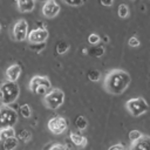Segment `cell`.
I'll list each match as a JSON object with an SVG mask.
<instances>
[{
	"mask_svg": "<svg viewBox=\"0 0 150 150\" xmlns=\"http://www.w3.org/2000/svg\"><path fill=\"white\" fill-rule=\"evenodd\" d=\"M130 83L131 76L129 73L123 69H112L105 75L103 88L110 95H121L127 90Z\"/></svg>",
	"mask_w": 150,
	"mask_h": 150,
	"instance_id": "obj_1",
	"label": "cell"
},
{
	"mask_svg": "<svg viewBox=\"0 0 150 150\" xmlns=\"http://www.w3.org/2000/svg\"><path fill=\"white\" fill-rule=\"evenodd\" d=\"M20 95V87L16 82L5 81L0 84V100L2 105L14 103Z\"/></svg>",
	"mask_w": 150,
	"mask_h": 150,
	"instance_id": "obj_2",
	"label": "cell"
},
{
	"mask_svg": "<svg viewBox=\"0 0 150 150\" xmlns=\"http://www.w3.org/2000/svg\"><path fill=\"white\" fill-rule=\"evenodd\" d=\"M29 90L36 95H45L52 89V82L47 76L35 75L29 81Z\"/></svg>",
	"mask_w": 150,
	"mask_h": 150,
	"instance_id": "obj_3",
	"label": "cell"
},
{
	"mask_svg": "<svg viewBox=\"0 0 150 150\" xmlns=\"http://www.w3.org/2000/svg\"><path fill=\"white\" fill-rule=\"evenodd\" d=\"M63 102H64V93L59 88L50 89L43 96L45 107L52 110H56L57 108H60L63 104Z\"/></svg>",
	"mask_w": 150,
	"mask_h": 150,
	"instance_id": "obj_4",
	"label": "cell"
},
{
	"mask_svg": "<svg viewBox=\"0 0 150 150\" xmlns=\"http://www.w3.org/2000/svg\"><path fill=\"white\" fill-rule=\"evenodd\" d=\"M18 112L9 105L0 107V129L4 128H14L18 123Z\"/></svg>",
	"mask_w": 150,
	"mask_h": 150,
	"instance_id": "obj_5",
	"label": "cell"
},
{
	"mask_svg": "<svg viewBox=\"0 0 150 150\" xmlns=\"http://www.w3.org/2000/svg\"><path fill=\"white\" fill-rule=\"evenodd\" d=\"M125 108L131 116L138 117L148 111L149 105L143 97H134L125 102Z\"/></svg>",
	"mask_w": 150,
	"mask_h": 150,
	"instance_id": "obj_6",
	"label": "cell"
},
{
	"mask_svg": "<svg viewBox=\"0 0 150 150\" xmlns=\"http://www.w3.org/2000/svg\"><path fill=\"white\" fill-rule=\"evenodd\" d=\"M47 127H48L49 131L53 132L54 135H61L62 132H64L67 130L68 121L62 116H55L48 121Z\"/></svg>",
	"mask_w": 150,
	"mask_h": 150,
	"instance_id": "obj_7",
	"label": "cell"
},
{
	"mask_svg": "<svg viewBox=\"0 0 150 150\" xmlns=\"http://www.w3.org/2000/svg\"><path fill=\"white\" fill-rule=\"evenodd\" d=\"M27 32H28V23L26 20H19L14 23L12 35L15 41H23L27 39Z\"/></svg>",
	"mask_w": 150,
	"mask_h": 150,
	"instance_id": "obj_8",
	"label": "cell"
},
{
	"mask_svg": "<svg viewBox=\"0 0 150 150\" xmlns=\"http://www.w3.org/2000/svg\"><path fill=\"white\" fill-rule=\"evenodd\" d=\"M49 33L47 28H34L28 33V41L29 43H43L47 41Z\"/></svg>",
	"mask_w": 150,
	"mask_h": 150,
	"instance_id": "obj_9",
	"label": "cell"
},
{
	"mask_svg": "<svg viewBox=\"0 0 150 150\" xmlns=\"http://www.w3.org/2000/svg\"><path fill=\"white\" fill-rule=\"evenodd\" d=\"M60 5L55 0H49L46 1L42 6V14L47 19H53L60 13Z\"/></svg>",
	"mask_w": 150,
	"mask_h": 150,
	"instance_id": "obj_10",
	"label": "cell"
},
{
	"mask_svg": "<svg viewBox=\"0 0 150 150\" xmlns=\"http://www.w3.org/2000/svg\"><path fill=\"white\" fill-rule=\"evenodd\" d=\"M6 81H11V82H16V80L20 77L21 75V67L18 63H13L11 64L7 69H6Z\"/></svg>",
	"mask_w": 150,
	"mask_h": 150,
	"instance_id": "obj_11",
	"label": "cell"
},
{
	"mask_svg": "<svg viewBox=\"0 0 150 150\" xmlns=\"http://www.w3.org/2000/svg\"><path fill=\"white\" fill-rule=\"evenodd\" d=\"M128 150H150V138L145 135L143 137L134 143H131L130 148Z\"/></svg>",
	"mask_w": 150,
	"mask_h": 150,
	"instance_id": "obj_12",
	"label": "cell"
},
{
	"mask_svg": "<svg viewBox=\"0 0 150 150\" xmlns=\"http://www.w3.org/2000/svg\"><path fill=\"white\" fill-rule=\"evenodd\" d=\"M18 9L21 13H29L35 7V0H16Z\"/></svg>",
	"mask_w": 150,
	"mask_h": 150,
	"instance_id": "obj_13",
	"label": "cell"
},
{
	"mask_svg": "<svg viewBox=\"0 0 150 150\" xmlns=\"http://www.w3.org/2000/svg\"><path fill=\"white\" fill-rule=\"evenodd\" d=\"M69 137H70V141H71L75 145H77V146L83 148V146L87 145V138H86L84 136H82L81 134H79V132L71 131L70 135H69Z\"/></svg>",
	"mask_w": 150,
	"mask_h": 150,
	"instance_id": "obj_14",
	"label": "cell"
},
{
	"mask_svg": "<svg viewBox=\"0 0 150 150\" xmlns=\"http://www.w3.org/2000/svg\"><path fill=\"white\" fill-rule=\"evenodd\" d=\"M18 144H19V139L16 138V136L9 137L2 142V146L5 150H14V149H16Z\"/></svg>",
	"mask_w": 150,
	"mask_h": 150,
	"instance_id": "obj_15",
	"label": "cell"
},
{
	"mask_svg": "<svg viewBox=\"0 0 150 150\" xmlns=\"http://www.w3.org/2000/svg\"><path fill=\"white\" fill-rule=\"evenodd\" d=\"M87 54L93 57H101L104 54V47L103 46H95L87 49Z\"/></svg>",
	"mask_w": 150,
	"mask_h": 150,
	"instance_id": "obj_16",
	"label": "cell"
},
{
	"mask_svg": "<svg viewBox=\"0 0 150 150\" xmlns=\"http://www.w3.org/2000/svg\"><path fill=\"white\" fill-rule=\"evenodd\" d=\"M16 136V132L14 130V128H4V129H0V141H5L9 137H14Z\"/></svg>",
	"mask_w": 150,
	"mask_h": 150,
	"instance_id": "obj_17",
	"label": "cell"
},
{
	"mask_svg": "<svg viewBox=\"0 0 150 150\" xmlns=\"http://www.w3.org/2000/svg\"><path fill=\"white\" fill-rule=\"evenodd\" d=\"M75 127H76L80 131L86 130L87 127H88V121H87V118H86L84 116H82V115L77 116L76 120H75Z\"/></svg>",
	"mask_w": 150,
	"mask_h": 150,
	"instance_id": "obj_18",
	"label": "cell"
},
{
	"mask_svg": "<svg viewBox=\"0 0 150 150\" xmlns=\"http://www.w3.org/2000/svg\"><path fill=\"white\" fill-rule=\"evenodd\" d=\"M117 14H118V16L122 18V19L127 18V16L129 15V7H128L125 4L118 5V7H117Z\"/></svg>",
	"mask_w": 150,
	"mask_h": 150,
	"instance_id": "obj_19",
	"label": "cell"
},
{
	"mask_svg": "<svg viewBox=\"0 0 150 150\" xmlns=\"http://www.w3.org/2000/svg\"><path fill=\"white\" fill-rule=\"evenodd\" d=\"M128 137H129V141H130L131 143H134V142L141 139V138L143 137V134H142L139 130H136V129H135V130H131V131L129 132Z\"/></svg>",
	"mask_w": 150,
	"mask_h": 150,
	"instance_id": "obj_20",
	"label": "cell"
},
{
	"mask_svg": "<svg viewBox=\"0 0 150 150\" xmlns=\"http://www.w3.org/2000/svg\"><path fill=\"white\" fill-rule=\"evenodd\" d=\"M87 76L91 82H97L101 79V73L98 70H96V69H91V70H89L87 73Z\"/></svg>",
	"mask_w": 150,
	"mask_h": 150,
	"instance_id": "obj_21",
	"label": "cell"
},
{
	"mask_svg": "<svg viewBox=\"0 0 150 150\" xmlns=\"http://www.w3.org/2000/svg\"><path fill=\"white\" fill-rule=\"evenodd\" d=\"M16 138L26 143V142H28V141H29V139L32 138V135H30V132H29L28 130L23 129V130H21V131L19 132V135L16 136Z\"/></svg>",
	"mask_w": 150,
	"mask_h": 150,
	"instance_id": "obj_22",
	"label": "cell"
},
{
	"mask_svg": "<svg viewBox=\"0 0 150 150\" xmlns=\"http://www.w3.org/2000/svg\"><path fill=\"white\" fill-rule=\"evenodd\" d=\"M69 49V45L66 41H60L56 43V52L59 54H64Z\"/></svg>",
	"mask_w": 150,
	"mask_h": 150,
	"instance_id": "obj_23",
	"label": "cell"
},
{
	"mask_svg": "<svg viewBox=\"0 0 150 150\" xmlns=\"http://www.w3.org/2000/svg\"><path fill=\"white\" fill-rule=\"evenodd\" d=\"M20 114H21V116L25 117V118L30 117V115H32V109H30V107H29L28 104H22V105L20 107Z\"/></svg>",
	"mask_w": 150,
	"mask_h": 150,
	"instance_id": "obj_24",
	"label": "cell"
},
{
	"mask_svg": "<svg viewBox=\"0 0 150 150\" xmlns=\"http://www.w3.org/2000/svg\"><path fill=\"white\" fill-rule=\"evenodd\" d=\"M45 48H46V42H43V43H30L29 45V49L33 50V52H36V53H40Z\"/></svg>",
	"mask_w": 150,
	"mask_h": 150,
	"instance_id": "obj_25",
	"label": "cell"
},
{
	"mask_svg": "<svg viewBox=\"0 0 150 150\" xmlns=\"http://www.w3.org/2000/svg\"><path fill=\"white\" fill-rule=\"evenodd\" d=\"M100 41H101V38H100L98 34H96V33L89 34V36H88V42H89L90 45H96V43H98Z\"/></svg>",
	"mask_w": 150,
	"mask_h": 150,
	"instance_id": "obj_26",
	"label": "cell"
},
{
	"mask_svg": "<svg viewBox=\"0 0 150 150\" xmlns=\"http://www.w3.org/2000/svg\"><path fill=\"white\" fill-rule=\"evenodd\" d=\"M139 40L136 38V36H131L130 39H129V41H128V45L130 46V47H138L139 46Z\"/></svg>",
	"mask_w": 150,
	"mask_h": 150,
	"instance_id": "obj_27",
	"label": "cell"
},
{
	"mask_svg": "<svg viewBox=\"0 0 150 150\" xmlns=\"http://www.w3.org/2000/svg\"><path fill=\"white\" fill-rule=\"evenodd\" d=\"M63 2L69 6H81L83 4L82 0H63Z\"/></svg>",
	"mask_w": 150,
	"mask_h": 150,
	"instance_id": "obj_28",
	"label": "cell"
},
{
	"mask_svg": "<svg viewBox=\"0 0 150 150\" xmlns=\"http://www.w3.org/2000/svg\"><path fill=\"white\" fill-rule=\"evenodd\" d=\"M108 150H128V149H127V146H125L124 144H122V143H117V144H114V145L109 146Z\"/></svg>",
	"mask_w": 150,
	"mask_h": 150,
	"instance_id": "obj_29",
	"label": "cell"
},
{
	"mask_svg": "<svg viewBox=\"0 0 150 150\" xmlns=\"http://www.w3.org/2000/svg\"><path fill=\"white\" fill-rule=\"evenodd\" d=\"M49 150H67V146L63 144H54L50 146Z\"/></svg>",
	"mask_w": 150,
	"mask_h": 150,
	"instance_id": "obj_30",
	"label": "cell"
},
{
	"mask_svg": "<svg viewBox=\"0 0 150 150\" xmlns=\"http://www.w3.org/2000/svg\"><path fill=\"white\" fill-rule=\"evenodd\" d=\"M100 2H101L103 6H107V7H109V6H112V4H114V0H100Z\"/></svg>",
	"mask_w": 150,
	"mask_h": 150,
	"instance_id": "obj_31",
	"label": "cell"
},
{
	"mask_svg": "<svg viewBox=\"0 0 150 150\" xmlns=\"http://www.w3.org/2000/svg\"><path fill=\"white\" fill-rule=\"evenodd\" d=\"M103 40H104V42H108V41H109V38H108V35H104V36H103Z\"/></svg>",
	"mask_w": 150,
	"mask_h": 150,
	"instance_id": "obj_32",
	"label": "cell"
},
{
	"mask_svg": "<svg viewBox=\"0 0 150 150\" xmlns=\"http://www.w3.org/2000/svg\"><path fill=\"white\" fill-rule=\"evenodd\" d=\"M82 53L83 54H87V49H82Z\"/></svg>",
	"mask_w": 150,
	"mask_h": 150,
	"instance_id": "obj_33",
	"label": "cell"
},
{
	"mask_svg": "<svg viewBox=\"0 0 150 150\" xmlns=\"http://www.w3.org/2000/svg\"><path fill=\"white\" fill-rule=\"evenodd\" d=\"M39 1H42V2H46V1H49V0H39Z\"/></svg>",
	"mask_w": 150,
	"mask_h": 150,
	"instance_id": "obj_34",
	"label": "cell"
},
{
	"mask_svg": "<svg viewBox=\"0 0 150 150\" xmlns=\"http://www.w3.org/2000/svg\"><path fill=\"white\" fill-rule=\"evenodd\" d=\"M0 30H1V25H0Z\"/></svg>",
	"mask_w": 150,
	"mask_h": 150,
	"instance_id": "obj_35",
	"label": "cell"
}]
</instances>
